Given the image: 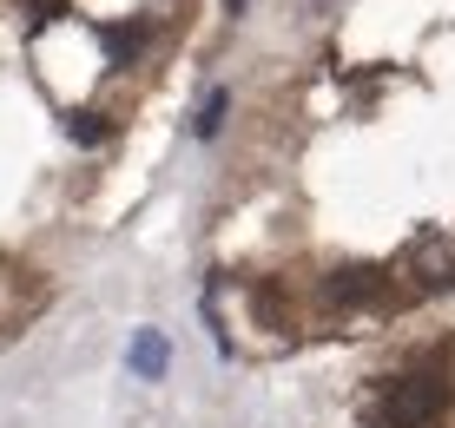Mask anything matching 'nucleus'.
I'll list each match as a JSON object with an SVG mask.
<instances>
[{"mask_svg": "<svg viewBox=\"0 0 455 428\" xmlns=\"http://www.w3.org/2000/svg\"><path fill=\"white\" fill-rule=\"evenodd\" d=\"M323 304L331 310H383L389 304V271H376V264H343V271L323 277Z\"/></svg>", "mask_w": 455, "mask_h": 428, "instance_id": "nucleus-2", "label": "nucleus"}, {"mask_svg": "<svg viewBox=\"0 0 455 428\" xmlns=\"http://www.w3.org/2000/svg\"><path fill=\"white\" fill-rule=\"evenodd\" d=\"M125 369H132V383H165L172 376V337L159 323L132 329V350H125Z\"/></svg>", "mask_w": 455, "mask_h": 428, "instance_id": "nucleus-4", "label": "nucleus"}, {"mask_svg": "<svg viewBox=\"0 0 455 428\" xmlns=\"http://www.w3.org/2000/svg\"><path fill=\"white\" fill-rule=\"evenodd\" d=\"M225 106H231V92L218 86V92H205V106H198V139H218V125H225Z\"/></svg>", "mask_w": 455, "mask_h": 428, "instance_id": "nucleus-6", "label": "nucleus"}, {"mask_svg": "<svg viewBox=\"0 0 455 428\" xmlns=\"http://www.w3.org/2000/svg\"><path fill=\"white\" fill-rule=\"evenodd\" d=\"M403 271H410L422 290H455V244L443 231H422L410 250H403Z\"/></svg>", "mask_w": 455, "mask_h": 428, "instance_id": "nucleus-3", "label": "nucleus"}, {"mask_svg": "<svg viewBox=\"0 0 455 428\" xmlns=\"http://www.w3.org/2000/svg\"><path fill=\"white\" fill-rule=\"evenodd\" d=\"M251 323L258 329H271V337H291L297 329V316H291V304H284V283H251Z\"/></svg>", "mask_w": 455, "mask_h": 428, "instance_id": "nucleus-5", "label": "nucleus"}, {"mask_svg": "<svg viewBox=\"0 0 455 428\" xmlns=\"http://www.w3.org/2000/svg\"><path fill=\"white\" fill-rule=\"evenodd\" d=\"M225 13H244V0H225Z\"/></svg>", "mask_w": 455, "mask_h": 428, "instance_id": "nucleus-8", "label": "nucleus"}, {"mask_svg": "<svg viewBox=\"0 0 455 428\" xmlns=\"http://www.w3.org/2000/svg\"><path fill=\"white\" fill-rule=\"evenodd\" d=\"M67 132L80 139V146H106V139H113V125L92 119V113H67Z\"/></svg>", "mask_w": 455, "mask_h": 428, "instance_id": "nucleus-7", "label": "nucleus"}, {"mask_svg": "<svg viewBox=\"0 0 455 428\" xmlns=\"http://www.w3.org/2000/svg\"><path fill=\"white\" fill-rule=\"evenodd\" d=\"M449 402H455L449 376H429V369L389 376V383L376 389V402H370V428H435Z\"/></svg>", "mask_w": 455, "mask_h": 428, "instance_id": "nucleus-1", "label": "nucleus"}]
</instances>
